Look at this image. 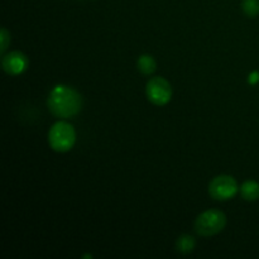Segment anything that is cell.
I'll list each match as a JSON object with an SVG mask.
<instances>
[{
  "mask_svg": "<svg viewBox=\"0 0 259 259\" xmlns=\"http://www.w3.org/2000/svg\"><path fill=\"white\" fill-rule=\"evenodd\" d=\"M82 96L73 88L57 85L48 95L47 105L51 113L57 118L68 119L77 115L82 109Z\"/></svg>",
  "mask_w": 259,
  "mask_h": 259,
  "instance_id": "6da1fadb",
  "label": "cell"
},
{
  "mask_svg": "<svg viewBox=\"0 0 259 259\" xmlns=\"http://www.w3.org/2000/svg\"><path fill=\"white\" fill-rule=\"evenodd\" d=\"M48 143L55 152H68L76 143L75 128L67 121H57L48 132Z\"/></svg>",
  "mask_w": 259,
  "mask_h": 259,
  "instance_id": "7a4b0ae2",
  "label": "cell"
},
{
  "mask_svg": "<svg viewBox=\"0 0 259 259\" xmlns=\"http://www.w3.org/2000/svg\"><path fill=\"white\" fill-rule=\"evenodd\" d=\"M227 224V217L223 211L210 209L200 214L195 220V230L201 237H212L222 232Z\"/></svg>",
  "mask_w": 259,
  "mask_h": 259,
  "instance_id": "3957f363",
  "label": "cell"
},
{
  "mask_svg": "<svg viewBox=\"0 0 259 259\" xmlns=\"http://www.w3.org/2000/svg\"><path fill=\"white\" fill-rule=\"evenodd\" d=\"M172 86L166 78L152 77L146 86L148 100L157 106H164L172 99Z\"/></svg>",
  "mask_w": 259,
  "mask_h": 259,
  "instance_id": "277c9868",
  "label": "cell"
},
{
  "mask_svg": "<svg viewBox=\"0 0 259 259\" xmlns=\"http://www.w3.org/2000/svg\"><path fill=\"white\" fill-rule=\"evenodd\" d=\"M238 187L237 181L229 175H220L217 176L209 185V194L212 199L218 201H227L233 199L237 195Z\"/></svg>",
  "mask_w": 259,
  "mask_h": 259,
  "instance_id": "5b68a950",
  "label": "cell"
},
{
  "mask_svg": "<svg viewBox=\"0 0 259 259\" xmlns=\"http://www.w3.org/2000/svg\"><path fill=\"white\" fill-rule=\"evenodd\" d=\"M29 66V60L27 56L20 51H12L3 56L2 67L5 73L10 76H18L25 72Z\"/></svg>",
  "mask_w": 259,
  "mask_h": 259,
  "instance_id": "8992f818",
  "label": "cell"
},
{
  "mask_svg": "<svg viewBox=\"0 0 259 259\" xmlns=\"http://www.w3.org/2000/svg\"><path fill=\"white\" fill-rule=\"evenodd\" d=\"M240 194L247 201H255L259 199V184L254 180H248L240 187Z\"/></svg>",
  "mask_w": 259,
  "mask_h": 259,
  "instance_id": "52a82bcc",
  "label": "cell"
},
{
  "mask_svg": "<svg viewBox=\"0 0 259 259\" xmlns=\"http://www.w3.org/2000/svg\"><path fill=\"white\" fill-rule=\"evenodd\" d=\"M137 67L143 75H152L157 68L156 60L151 55H142L137 61Z\"/></svg>",
  "mask_w": 259,
  "mask_h": 259,
  "instance_id": "ba28073f",
  "label": "cell"
},
{
  "mask_svg": "<svg viewBox=\"0 0 259 259\" xmlns=\"http://www.w3.org/2000/svg\"><path fill=\"white\" fill-rule=\"evenodd\" d=\"M195 245H196V242H195V239L191 235L182 234L177 239L176 249L181 254H189V253H191L195 249Z\"/></svg>",
  "mask_w": 259,
  "mask_h": 259,
  "instance_id": "9c48e42d",
  "label": "cell"
},
{
  "mask_svg": "<svg viewBox=\"0 0 259 259\" xmlns=\"http://www.w3.org/2000/svg\"><path fill=\"white\" fill-rule=\"evenodd\" d=\"M242 9L248 17L255 18L259 14V0H243Z\"/></svg>",
  "mask_w": 259,
  "mask_h": 259,
  "instance_id": "30bf717a",
  "label": "cell"
},
{
  "mask_svg": "<svg viewBox=\"0 0 259 259\" xmlns=\"http://www.w3.org/2000/svg\"><path fill=\"white\" fill-rule=\"evenodd\" d=\"M10 42V34L7 28H2L0 30V53H4Z\"/></svg>",
  "mask_w": 259,
  "mask_h": 259,
  "instance_id": "8fae6325",
  "label": "cell"
},
{
  "mask_svg": "<svg viewBox=\"0 0 259 259\" xmlns=\"http://www.w3.org/2000/svg\"><path fill=\"white\" fill-rule=\"evenodd\" d=\"M248 82L249 85H257L259 82V72L258 71H253L249 73V77H248Z\"/></svg>",
  "mask_w": 259,
  "mask_h": 259,
  "instance_id": "7c38bea8",
  "label": "cell"
}]
</instances>
